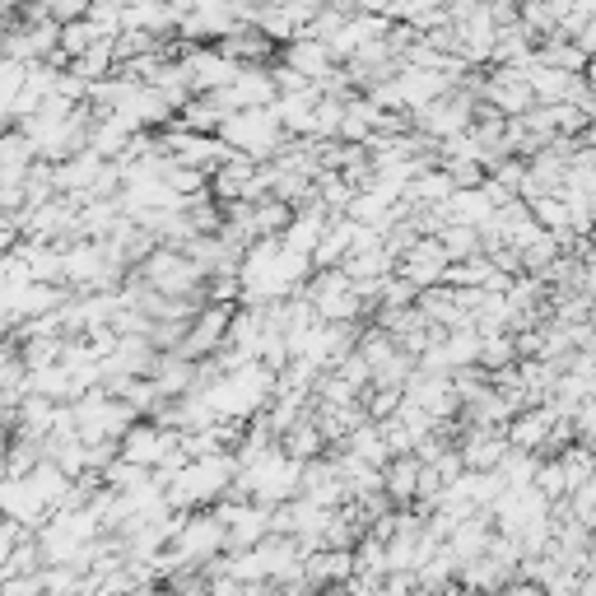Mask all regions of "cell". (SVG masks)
Returning a JSON list of instances; mask_svg holds the SVG:
<instances>
[{
	"label": "cell",
	"instance_id": "obj_1",
	"mask_svg": "<svg viewBox=\"0 0 596 596\" xmlns=\"http://www.w3.org/2000/svg\"><path fill=\"white\" fill-rule=\"evenodd\" d=\"M84 10H89V0H47V14H52L61 28H66L70 19H84Z\"/></svg>",
	"mask_w": 596,
	"mask_h": 596
},
{
	"label": "cell",
	"instance_id": "obj_2",
	"mask_svg": "<svg viewBox=\"0 0 596 596\" xmlns=\"http://www.w3.org/2000/svg\"><path fill=\"white\" fill-rule=\"evenodd\" d=\"M415 475H420L415 471V461H401V466L392 471V489L396 494H410V489H415Z\"/></svg>",
	"mask_w": 596,
	"mask_h": 596
}]
</instances>
